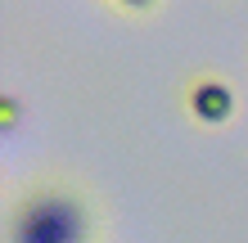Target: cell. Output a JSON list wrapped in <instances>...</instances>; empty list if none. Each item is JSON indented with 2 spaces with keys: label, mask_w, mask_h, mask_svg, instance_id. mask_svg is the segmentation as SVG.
<instances>
[{
  "label": "cell",
  "mask_w": 248,
  "mask_h": 243,
  "mask_svg": "<svg viewBox=\"0 0 248 243\" xmlns=\"http://www.w3.org/2000/svg\"><path fill=\"white\" fill-rule=\"evenodd\" d=\"M185 104H189V113H194L199 122L221 126V122H230V113H235V90H230L226 81H217V77H199L189 86Z\"/></svg>",
  "instance_id": "2"
},
{
  "label": "cell",
  "mask_w": 248,
  "mask_h": 243,
  "mask_svg": "<svg viewBox=\"0 0 248 243\" xmlns=\"http://www.w3.org/2000/svg\"><path fill=\"white\" fill-rule=\"evenodd\" d=\"M91 207L68 185H36L14 203L9 243H91Z\"/></svg>",
  "instance_id": "1"
},
{
  "label": "cell",
  "mask_w": 248,
  "mask_h": 243,
  "mask_svg": "<svg viewBox=\"0 0 248 243\" xmlns=\"http://www.w3.org/2000/svg\"><path fill=\"white\" fill-rule=\"evenodd\" d=\"M23 108H18V95H0V131L14 135V126H18Z\"/></svg>",
  "instance_id": "3"
}]
</instances>
